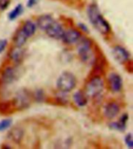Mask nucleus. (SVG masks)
<instances>
[{
	"label": "nucleus",
	"instance_id": "obj_1",
	"mask_svg": "<svg viewBox=\"0 0 133 149\" xmlns=\"http://www.w3.org/2000/svg\"><path fill=\"white\" fill-rule=\"evenodd\" d=\"M88 17L94 27L101 33H107L110 31V25L101 15L98 7L95 4H91L87 9Z\"/></svg>",
	"mask_w": 133,
	"mask_h": 149
},
{
	"label": "nucleus",
	"instance_id": "obj_2",
	"mask_svg": "<svg viewBox=\"0 0 133 149\" xmlns=\"http://www.w3.org/2000/svg\"><path fill=\"white\" fill-rule=\"evenodd\" d=\"M76 84V77L70 72H64L61 74L57 81L58 88L62 92H70L75 88Z\"/></svg>",
	"mask_w": 133,
	"mask_h": 149
},
{
	"label": "nucleus",
	"instance_id": "obj_3",
	"mask_svg": "<svg viewBox=\"0 0 133 149\" xmlns=\"http://www.w3.org/2000/svg\"><path fill=\"white\" fill-rule=\"evenodd\" d=\"M78 52L83 61L86 63L93 62L94 57L91 48L90 42L88 40H81V41L79 42L78 45Z\"/></svg>",
	"mask_w": 133,
	"mask_h": 149
},
{
	"label": "nucleus",
	"instance_id": "obj_4",
	"mask_svg": "<svg viewBox=\"0 0 133 149\" xmlns=\"http://www.w3.org/2000/svg\"><path fill=\"white\" fill-rule=\"evenodd\" d=\"M104 88V81L100 77H94L89 81L86 86V94L90 97L98 95Z\"/></svg>",
	"mask_w": 133,
	"mask_h": 149
},
{
	"label": "nucleus",
	"instance_id": "obj_5",
	"mask_svg": "<svg viewBox=\"0 0 133 149\" xmlns=\"http://www.w3.org/2000/svg\"><path fill=\"white\" fill-rule=\"evenodd\" d=\"M49 37L55 38V39H62L65 33L62 26L57 22H54L46 30H45Z\"/></svg>",
	"mask_w": 133,
	"mask_h": 149
},
{
	"label": "nucleus",
	"instance_id": "obj_6",
	"mask_svg": "<svg viewBox=\"0 0 133 149\" xmlns=\"http://www.w3.org/2000/svg\"><path fill=\"white\" fill-rule=\"evenodd\" d=\"M113 55L119 63L126 62L130 57L128 51L121 46H116L113 48Z\"/></svg>",
	"mask_w": 133,
	"mask_h": 149
},
{
	"label": "nucleus",
	"instance_id": "obj_7",
	"mask_svg": "<svg viewBox=\"0 0 133 149\" xmlns=\"http://www.w3.org/2000/svg\"><path fill=\"white\" fill-rule=\"evenodd\" d=\"M81 34L79 31L76 30H69L65 31L62 36V38L64 42L67 44H73L75 42L78 41L80 39Z\"/></svg>",
	"mask_w": 133,
	"mask_h": 149
},
{
	"label": "nucleus",
	"instance_id": "obj_8",
	"mask_svg": "<svg viewBox=\"0 0 133 149\" xmlns=\"http://www.w3.org/2000/svg\"><path fill=\"white\" fill-rule=\"evenodd\" d=\"M119 106L116 102H110L105 107L104 115L108 119H113L119 113Z\"/></svg>",
	"mask_w": 133,
	"mask_h": 149
},
{
	"label": "nucleus",
	"instance_id": "obj_9",
	"mask_svg": "<svg viewBox=\"0 0 133 149\" xmlns=\"http://www.w3.org/2000/svg\"><path fill=\"white\" fill-rule=\"evenodd\" d=\"M110 87L112 91L118 92L122 87V80L118 74H111L109 77Z\"/></svg>",
	"mask_w": 133,
	"mask_h": 149
},
{
	"label": "nucleus",
	"instance_id": "obj_10",
	"mask_svg": "<svg viewBox=\"0 0 133 149\" xmlns=\"http://www.w3.org/2000/svg\"><path fill=\"white\" fill-rule=\"evenodd\" d=\"M55 22L54 19L49 15H43L37 19V25L41 30H45Z\"/></svg>",
	"mask_w": 133,
	"mask_h": 149
},
{
	"label": "nucleus",
	"instance_id": "obj_11",
	"mask_svg": "<svg viewBox=\"0 0 133 149\" xmlns=\"http://www.w3.org/2000/svg\"><path fill=\"white\" fill-rule=\"evenodd\" d=\"M16 76H17V72L16 70H14L13 68H8L3 72L2 80L4 82L10 83L16 79Z\"/></svg>",
	"mask_w": 133,
	"mask_h": 149
},
{
	"label": "nucleus",
	"instance_id": "obj_12",
	"mask_svg": "<svg viewBox=\"0 0 133 149\" xmlns=\"http://www.w3.org/2000/svg\"><path fill=\"white\" fill-rule=\"evenodd\" d=\"M24 56V51L21 48V47L16 46V47L13 48L10 52V58L15 62H19L22 60Z\"/></svg>",
	"mask_w": 133,
	"mask_h": 149
},
{
	"label": "nucleus",
	"instance_id": "obj_13",
	"mask_svg": "<svg viewBox=\"0 0 133 149\" xmlns=\"http://www.w3.org/2000/svg\"><path fill=\"white\" fill-rule=\"evenodd\" d=\"M73 100L76 104L78 105L79 107H84L87 102V100L85 94L82 93L81 91H78L73 95Z\"/></svg>",
	"mask_w": 133,
	"mask_h": 149
},
{
	"label": "nucleus",
	"instance_id": "obj_14",
	"mask_svg": "<svg viewBox=\"0 0 133 149\" xmlns=\"http://www.w3.org/2000/svg\"><path fill=\"white\" fill-rule=\"evenodd\" d=\"M27 38L28 37L25 34V33L23 32L22 30H19L18 32L16 33V35H15V37H14V42H15L16 46L21 47L25 44V42L27 41Z\"/></svg>",
	"mask_w": 133,
	"mask_h": 149
},
{
	"label": "nucleus",
	"instance_id": "obj_15",
	"mask_svg": "<svg viewBox=\"0 0 133 149\" xmlns=\"http://www.w3.org/2000/svg\"><path fill=\"white\" fill-rule=\"evenodd\" d=\"M22 30L23 32L25 33V34L28 37L32 36L34 33H35V30H36V26L33 22L31 21H27L24 25H23V28H22Z\"/></svg>",
	"mask_w": 133,
	"mask_h": 149
},
{
	"label": "nucleus",
	"instance_id": "obj_16",
	"mask_svg": "<svg viewBox=\"0 0 133 149\" xmlns=\"http://www.w3.org/2000/svg\"><path fill=\"white\" fill-rule=\"evenodd\" d=\"M9 138L15 142H19L23 137V131L19 128H15L9 133Z\"/></svg>",
	"mask_w": 133,
	"mask_h": 149
},
{
	"label": "nucleus",
	"instance_id": "obj_17",
	"mask_svg": "<svg viewBox=\"0 0 133 149\" xmlns=\"http://www.w3.org/2000/svg\"><path fill=\"white\" fill-rule=\"evenodd\" d=\"M23 10V6L21 4L17 5L15 8H14L13 10H12L9 14V18L10 20H13L15 19H16L18 17L21 13H22V12Z\"/></svg>",
	"mask_w": 133,
	"mask_h": 149
},
{
	"label": "nucleus",
	"instance_id": "obj_18",
	"mask_svg": "<svg viewBox=\"0 0 133 149\" xmlns=\"http://www.w3.org/2000/svg\"><path fill=\"white\" fill-rule=\"evenodd\" d=\"M29 100H30V98H29L28 95L26 93H20L18 96H17V99H16V101L18 102L19 106H20V107L28 105Z\"/></svg>",
	"mask_w": 133,
	"mask_h": 149
},
{
	"label": "nucleus",
	"instance_id": "obj_19",
	"mask_svg": "<svg viewBox=\"0 0 133 149\" xmlns=\"http://www.w3.org/2000/svg\"><path fill=\"white\" fill-rule=\"evenodd\" d=\"M11 123L12 120H10V119H6V120H3L0 121V131L6 130L8 127H9Z\"/></svg>",
	"mask_w": 133,
	"mask_h": 149
},
{
	"label": "nucleus",
	"instance_id": "obj_20",
	"mask_svg": "<svg viewBox=\"0 0 133 149\" xmlns=\"http://www.w3.org/2000/svg\"><path fill=\"white\" fill-rule=\"evenodd\" d=\"M125 143L129 147V148H132V144H133L132 137V134H128L126 135Z\"/></svg>",
	"mask_w": 133,
	"mask_h": 149
},
{
	"label": "nucleus",
	"instance_id": "obj_21",
	"mask_svg": "<svg viewBox=\"0 0 133 149\" xmlns=\"http://www.w3.org/2000/svg\"><path fill=\"white\" fill-rule=\"evenodd\" d=\"M9 5V0H0V9L4 10Z\"/></svg>",
	"mask_w": 133,
	"mask_h": 149
},
{
	"label": "nucleus",
	"instance_id": "obj_22",
	"mask_svg": "<svg viewBox=\"0 0 133 149\" xmlns=\"http://www.w3.org/2000/svg\"><path fill=\"white\" fill-rule=\"evenodd\" d=\"M7 45V40H0V53L4 51Z\"/></svg>",
	"mask_w": 133,
	"mask_h": 149
},
{
	"label": "nucleus",
	"instance_id": "obj_23",
	"mask_svg": "<svg viewBox=\"0 0 133 149\" xmlns=\"http://www.w3.org/2000/svg\"><path fill=\"white\" fill-rule=\"evenodd\" d=\"M36 2H37V0H28V1H27V6L28 7H32L33 6H34Z\"/></svg>",
	"mask_w": 133,
	"mask_h": 149
}]
</instances>
